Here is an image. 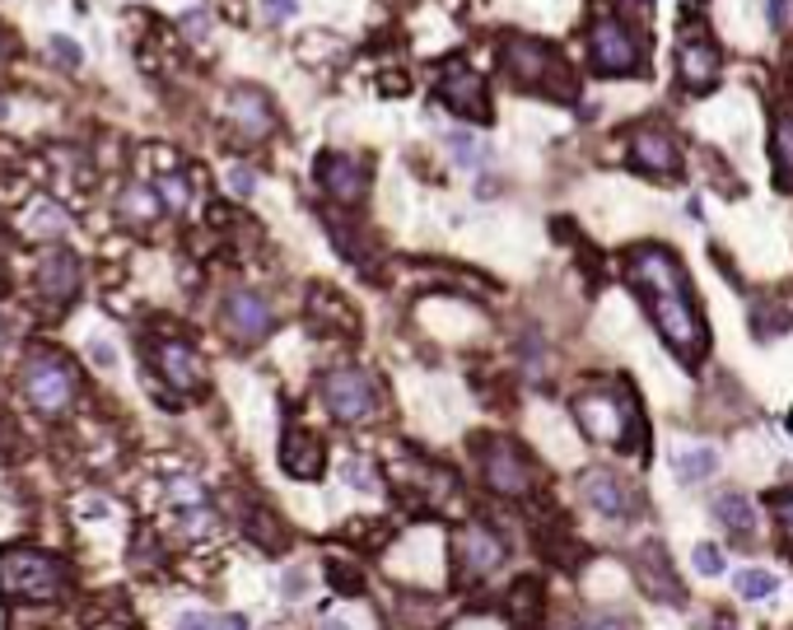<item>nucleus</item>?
Instances as JSON below:
<instances>
[{
  "mask_svg": "<svg viewBox=\"0 0 793 630\" xmlns=\"http://www.w3.org/2000/svg\"><path fill=\"white\" fill-rule=\"evenodd\" d=\"M626 281L640 289V299H644L649 318H653V327H659L663 342L682 355L687 365H700L710 336H705V318H700V308H695V295H691V281L682 272V262H677L659 243L630 247L626 253Z\"/></svg>",
  "mask_w": 793,
  "mask_h": 630,
  "instance_id": "obj_1",
  "label": "nucleus"
},
{
  "mask_svg": "<svg viewBox=\"0 0 793 630\" xmlns=\"http://www.w3.org/2000/svg\"><path fill=\"white\" fill-rule=\"evenodd\" d=\"M500 71L528 89V94H547V99H575L579 94V80L570 71V61H565L556 48L547 42H537L528 33H514L500 42Z\"/></svg>",
  "mask_w": 793,
  "mask_h": 630,
  "instance_id": "obj_2",
  "label": "nucleus"
},
{
  "mask_svg": "<svg viewBox=\"0 0 793 630\" xmlns=\"http://www.w3.org/2000/svg\"><path fill=\"white\" fill-rule=\"evenodd\" d=\"M65 583H71V575L48 551H33V547L0 551V593L14 602H52L65 593Z\"/></svg>",
  "mask_w": 793,
  "mask_h": 630,
  "instance_id": "obj_3",
  "label": "nucleus"
},
{
  "mask_svg": "<svg viewBox=\"0 0 793 630\" xmlns=\"http://www.w3.org/2000/svg\"><path fill=\"white\" fill-rule=\"evenodd\" d=\"M19 384H24V397L42 416H61L71 407L75 397V365L65 359L61 350H29L24 355V374H19Z\"/></svg>",
  "mask_w": 793,
  "mask_h": 630,
  "instance_id": "obj_4",
  "label": "nucleus"
},
{
  "mask_svg": "<svg viewBox=\"0 0 793 630\" xmlns=\"http://www.w3.org/2000/svg\"><path fill=\"white\" fill-rule=\"evenodd\" d=\"M575 420L583 425V435L593 444H611V448H634V407L611 393V388H593L575 397Z\"/></svg>",
  "mask_w": 793,
  "mask_h": 630,
  "instance_id": "obj_5",
  "label": "nucleus"
},
{
  "mask_svg": "<svg viewBox=\"0 0 793 630\" xmlns=\"http://www.w3.org/2000/svg\"><path fill=\"white\" fill-rule=\"evenodd\" d=\"M644 61H649V42L644 33L626 24L621 14H602L598 29H593V65L602 75H644Z\"/></svg>",
  "mask_w": 793,
  "mask_h": 630,
  "instance_id": "obj_6",
  "label": "nucleus"
},
{
  "mask_svg": "<svg viewBox=\"0 0 793 630\" xmlns=\"http://www.w3.org/2000/svg\"><path fill=\"white\" fill-rule=\"evenodd\" d=\"M481 477L495 495H505V500H523L537 486V467L514 439H490L481 448Z\"/></svg>",
  "mask_w": 793,
  "mask_h": 630,
  "instance_id": "obj_7",
  "label": "nucleus"
},
{
  "mask_svg": "<svg viewBox=\"0 0 793 630\" xmlns=\"http://www.w3.org/2000/svg\"><path fill=\"white\" fill-rule=\"evenodd\" d=\"M500 566H505V542L490 532V524L467 519L458 532H453V570H458L462 583H481Z\"/></svg>",
  "mask_w": 793,
  "mask_h": 630,
  "instance_id": "obj_8",
  "label": "nucleus"
},
{
  "mask_svg": "<svg viewBox=\"0 0 793 630\" xmlns=\"http://www.w3.org/2000/svg\"><path fill=\"white\" fill-rule=\"evenodd\" d=\"M323 402H327V411H332L336 420L355 425V420H369V416L378 411V388H374V378H369L365 369L342 365V369H327V378H323Z\"/></svg>",
  "mask_w": 793,
  "mask_h": 630,
  "instance_id": "obj_9",
  "label": "nucleus"
},
{
  "mask_svg": "<svg viewBox=\"0 0 793 630\" xmlns=\"http://www.w3.org/2000/svg\"><path fill=\"white\" fill-rule=\"evenodd\" d=\"M224 118H230V126L238 131L243 141H266L271 131H276V108H271V99L253 84H234L230 89V99H224Z\"/></svg>",
  "mask_w": 793,
  "mask_h": 630,
  "instance_id": "obj_10",
  "label": "nucleus"
},
{
  "mask_svg": "<svg viewBox=\"0 0 793 630\" xmlns=\"http://www.w3.org/2000/svg\"><path fill=\"white\" fill-rule=\"evenodd\" d=\"M579 495H583V505L593 509V514H602V519H617V524L634 519V509H640V500H634V490L617 477V471H602V467L583 471Z\"/></svg>",
  "mask_w": 793,
  "mask_h": 630,
  "instance_id": "obj_11",
  "label": "nucleus"
},
{
  "mask_svg": "<svg viewBox=\"0 0 793 630\" xmlns=\"http://www.w3.org/2000/svg\"><path fill=\"white\" fill-rule=\"evenodd\" d=\"M439 99L448 103V112H458L467 122H490V99H486V80L481 71H467L462 61H453L444 71Z\"/></svg>",
  "mask_w": 793,
  "mask_h": 630,
  "instance_id": "obj_12",
  "label": "nucleus"
},
{
  "mask_svg": "<svg viewBox=\"0 0 793 630\" xmlns=\"http://www.w3.org/2000/svg\"><path fill=\"white\" fill-rule=\"evenodd\" d=\"M317 183L332 201H342V206H355V201H365L369 192V164L355 160V154H323L317 160Z\"/></svg>",
  "mask_w": 793,
  "mask_h": 630,
  "instance_id": "obj_13",
  "label": "nucleus"
},
{
  "mask_svg": "<svg viewBox=\"0 0 793 630\" xmlns=\"http://www.w3.org/2000/svg\"><path fill=\"white\" fill-rule=\"evenodd\" d=\"M677 75H682L687 89H695V94H705V89L719 80V48L705 38V29H687L682 48H677Z\"/></svg>",
  "mask_w": 793,
  "mask_h": 630,
  "instance_id": "obj_14",
  "label": "nucleus"
},
{
  "mask_svg": "<svg viewBox=\"0 0 793 630\" xmlns=\"http://www.w3.org/2000/svg\"><path fill=\"white\" fill-rule=\"evenodd\" d=\"M224 332L234 336L238 346H253L271 332V304L253 289H234L230 299H224Z\"/></svg>",
  "mask_w": 793,
  "mask_h": 630,
  "instance_id": "obj_15",
  "label": "nucleus"
},
{
  "mask_svg": "<svg viewBox=\"0 0 793 630\" xmlns=\"http://www.w3.org/2000/svg\"><path fill=\"white\" fill-rule=\"evenodd\" d=\"M80 289V257L65 253V247H52V253L38 257V295L48 304H71Z\"/></svg>",
  "mask_w": 793,
  "mask_h": 630,
  "instance_id": "obj_16",
  "label": "nucleus"
},
{
  "mask_svg": "<svg viewBox=\"0 0 793 630\" xmlns=\"http://www.w3.org/2000/svg\"><path fill=\"white\" fill-rule=\"evenodd\" d=\"M630 160L634 169H644L653 177H672L677 164H682V154H677V136L663 126H640L630 136Z\"/></svg>",
  "mask_w": 793,
  "mask_h": 630,
  "instance_id": "obj_17",
  "label": "nucleus"
},
{
  "mask_svg": "<svg viewBox=\"0 0 793 630\" xmlns=\"http://www.w3.org/2000/svg\"><path fill=\"white\" fill-rule=\"evenodd\" d=\"M154 369L169 378L177 393H196L206 384V369H201V355L187 342H159L154 346Z\"/></svg>",
  "mask_w": 793,
  "mask_h": 630,
  "instance_id": "obj_18",
  "label": "nucleus"
},
{
  "mask_svg": "<svg viewBox=\"0 0 793 630\" xmlns=\"http://www.w3.org/2000/svg\"><path fill=\"white\" fill-rule=\"evenodd\" d=\"M634 579H640V589L649 598H659V602H677L682 607L687 593H682V583L672 579V566H668V556L659 542H649L644 551H634Z\"/></svg>",
  "mask_w": 793,
  "mask_h": 630,
  "instance_id": "obj_19",
  "label": "nucleus"
},
{
  "mask_svg": "<svg viewBox=\"0 0 793 630\" xmlns=\"http://www.w3.org/2000/svg\"><path fill=\"white\" fill-rule=\"evenodd\" d=\"M323 444H317V435L299 430V425H289L285 439H281V467L289 471V477H299V481H313V477H323Z\"/></svg>",
  "mask_w": 793,
  "mask_h": 630,
  "instance_id": "obj_20",
  "label": "nucleus"
},
{
  "mask_svg": "<svg viewBox=\"0 0 793 630\" xmlns=\"http://www.w3.org/2000/svg\"><path fill=\"white\" fill-rule=\"evenodd\" d=\"M505 617L514 630H541V621H547V593H541L537 579H518L505 593Z\"/></svg>",
  "mask_w": 793,
  "mask_h": 630,
  "instance_id": "obj_21",
  "label": "nucleus"
},
{
  "mask_svg": "<svg viewBox=\"0 0 793 630\" xmlns=\"http://www.w3.org/2000/svg\"><path fill=\"white\" fill-rule=\"evenodd\" d=\"M159 211H164V201H159V192L145 187V183H131V187L118 196V215H122L126 224H141V230L159 220Z\"/></svg>",
  "mask_w": 793,
  "mask_h": 630,
  "instance_id": "obj_22",
  "label": "nucleus"
},
{
  "mask_svg": "<svg viewBox=\"0 0 793 630\" xmlns=\"http://www.w3.org/2000/svg\"><path fill=\"white\" fill-rule=\"evenodd\" d=\"M714 519L729 532L746 537V532H752V524H756V514H752V500H746V495L729 490V495H719V500H714Z\"/></svg>",
  "mask_w": 793,
  "mask_h": 630,
  "instance_id": "obj_23",
  "label": "nucleus"
},
{
  "mask_svg": "<svg viewBox=\"0 0 793 630\" xmlns=\"http://www.w3.org/2000/svg\"><path fill=\"white\" fill-rule=\"evenodd\" d=\"M65 230H71V220H65V211L57 206V201H33L29 224H24L29 238H61Z\"/></svg>",
  "mask_w": 793,
  "mask_h": 630,
  "instance_id": "obj_24",
  "label": "nucleus"
},
{
  "mask_svg": "<svg viewBox=\"0 0 793 630\" xmlns=\"http://www.w3.org/2000/svg\"><path fill=\"white\" fill-rule=\"evenodd\" d=\"M243 528L253 532V542H257V547H266V551H281V547L289 542V532L281 528V519H276L271 509H253V514L243 519Z\"/></svg>",
  "mask_w": 793,
  "mask_h": 630,
  "instance_id": "obj_25",
  "label": "nucleus"
},
{
  "mask_svg": "<svg viewBox=\"0 0 793 630\" xmlns=\"http://www.w3.org/2000/svg\"><path fill=\"white\" fill-rule=\"evenodd\" d=\"M775 177L784 192H793V118L775 122Z\"/></svg>",
  "mask_w": 793,
  "mask_h": 630,
  "instance_id": "obj_26",
  "label": "nucleus"
},
{
  "mask_svg": "<svg viewBox=\"0 0 793 630\" xmlns=\"http://www.w3.org/2000/svg\"><path fill=\"white\" fill-rule=\"evenodd\" d=\"M738 598H746V602H765L770 593H775V575H770V570H761V566H746V570H738Z\"/></svg>",
  "mask_w": 793,
  "mask_h": 630,
  "instance_id": "obj_27",
  "label": "nucleus"
},
{
  "mask_svg": "<svg viewBox=\"0 0 793 630\" xmlns=\"http://www.w3.org/2000/svg\"><path fill=\"white\" fill-rule=\"evenodd\" d=\"M672 467H677V477H682V481L691 486V481H705L710 471L719 467V454H714V448H691V454H682Z\"/></svg>",
  "mask_w": 793,
  "mask_h": 630,
  "instance_id": "obj_28",
  "label": "nucleus"
},
{
  "mask_svg": "<svg viewBox=\"0 0 793 630\" xmlns=\"http://www.w3.org/2000/svg\"><path fill=\"white\" fill-rule=\"evenodd\" d=\"M243 617H215V612H177L173 630H243Z\"/></svg>",
  "mask_w": 793,
  "mask_h": 630,
  "instance_id": "obj_29",
  "label": "nucleus"
},
{
  "mask_svg": "<svg viewBox=\"0 0 793 630\" xmlns=\"http://www.w3.org/2000/svg\"><path fill=\"white\" fill-rule=\"evenodd\" d=\"M448 150H453V160H458L462 169H476V164H486V145L481 141H476V136H467V131H453V136H448Z\"/></svg>",
  "mask_w": 793,
  "mask_h": 630,
  "instance_id": "obj_30",
  "label": "nucleus"
},
{
  "mask_svg": "<svg viewBox=\"0 0 793 630\" xmlns=\"http://www.w3.org/2000/svg\"><path fill=\"white\" fill-rule=\"evenodd\" d=\"M154 192H159V201H164V206L177 215V211H187V201H192V192H187V183H183V177H177V173H164V177H159V183H154Z\"/></svg>",
  "mask_w": 793,
  "mask_h": 630,
  "instance_id": "obj_31",
  "label": "nucleus"
},
{
  "mask_svg": "<svg viewBox=\"0 0 793 630\" xmlns=\"http://www.w3.org/2000/svg\"><path fill=\"white\" fill-rule=\"evenodd\" d=\"M327 579H332V589H342V593H365V575H359L355 566H350V560H332V566H327Z\"/></svg>",
  "mask_w": 793,
  "mask_h": 630,
  "instance_id": "obj_32",
  "label": "nucleus"
},
{
  "mask_svg": "<svg viewBox=\"0 0 793 630\" xmlns=\"http://www.w3.org/2000/svg\"><path fill=\"white\" fill-rule=\"evenodd\" d=\"M523 365H528L532 378H547V350H541V336L537 332L523 336Z\"/></svg>",
  "mask_w": 793,
  "mask_h": 630,
  "instance_id": "obj_33",
  "label": "nucleus"
},
{
  "mask_svg": "<svg viewBox=\"0 0 793 630\" xmlns=\"http://www.w3.org/2000/svg\"><path fill=\"white\" fill-rule=\"evenodd\" d=\"M752 313H756V336H761V342H770V336H775V332L784 327V313H775V308H770L765 299H761Z\"/></svg>",
  "mask_w": 793,
  "mask_h": 630,
  "instance_id": "obj_34",
  "label": "nucleus"
},
{
  "mask_svg": "<svg viewBox=\"0 0 793 630\" xmlns=\"http://www.w3.org/2000/svg\"><path fill=\"white\" fill-rule=\"evenodd\" d=\"M224 183H230V192H234V196H243V201H247V196L257 192V173L238 164V169H230V173H224Z\"/></svg>",
  "mask_w": 793,
  "mask_h": 630,
  "instance_id": "obj_35",
  "label": "nucleus"
},
{
  "mask_svg": "<svg viewBox=\"0 0 793 630\" xmlns=\"http://www.w3.org/2000/svg\"><path fill=\"white\" fill-rule=\"evenodd\" d=\"M695 570H700V575H723V551L710 547V542L695 547Z\"/></svg>",
  "mask_w": 793,
  "mask_h": 630,
  "instance_id": "obj_36",
  "label": "nucleus"
},
{
  "mask_svg": "<svg viewBox=\"0 0 793 630\" xmlns=\"http://www.w3.org/2000/svg\"><path fill=\"white\" fill-rule=\"evenodd\" d=\"M183 532L187 537H201V532H211V509H183Z\"/></svg>",
  "mask_w": 793,
  "mask_h": 630,
  "instance_id": "obj_37",
  "label": "nucleus"
},
{
  "mask_svg": "<svg viewBox=\"0 0 793 630\" xmlns=\"http://www.w3.org/2000/svg\"><path fill=\"white\" fill-rule=\"evenodd\" d=\"M206 29H211L206 10H187V14H183V33H187L192 42H201V38H206Z\"/></svg>",
  "mask_w": 793,
  "mask_h": 630,
  "instance_id": "obj_38",
  "label": "nucleus"
},
{
  "mask_svg": "<svg viewBox=\"0 0 793 630\" xmlns=\"http://www.w3.org/2000/svg\"><path fill=\"white\" fill-rule=\"evenodd\" d=\"M262 10H266L271 24H285V19L299 10V0H262Z\"/></svg>",
  "mask_w": 793,
  "mask_h": 630,
  "instance_id": "obj_39",
  "label": "nucleus"
},
{
  "mask_svg": "<svg viewBox=\"0 0 793 630\" xmlns=\"http://www.w3.org/2000/svg\"><path fill=\"white\" fill-rule=\"evenodd\" d=\"M52 57H57V61H65V65H80V61H84L75 42H71V38H61V33L52 38Z\"/></svg>",
  "mask_w": 793,
  "mask_h": 630,
  "instance_id": "obj_40",
  "label": "nucleus"
},
{
  "mask_svg": "<svg viewBox=\"0 0 793 630\" xmlns=\"http://www.w3.org/2000/svg\"><path fill=\"white\" fill-rule=\"evenodd\" d=\"M583 630H630V621L617 617V612H602V617H588Z\"/></svg>",
  "mask_w": 793,
  "mask_h": 630,
  "instance_id": "obj_41",
  "label": "nucleus"
},
{
  "mask_svg": "<svg viewBox=\"0 0 793 630\" xmlns=\"http://www.w3.org/2000/svg\"><path fill=\"white\" fill-rule=\"evenodd\" d=\"M346 477H355L359 490H374V486H378V481L369 477V467H365V463H346Z\"/></svg>",
  "mask_w": 793,
  "mask_h": 630,
  "instance_id": "obj_42",
  "label": "nucleus"
},
{
  "mask_svg": "<svg viewBox=\"0 0 793 630\" xmlns=\"http://www.w3.org/2000/svg\"><path fill=\"white\" fill-rule=\"evenodd\" d=\"M304 589H308V575L304 570H289L285 575V598H304Z\"/></svg>",
  "mask_w": 793,
  "mask_h": 630,
  "instance_id": "obj_43",
  "label": "nucleus"
},
{
  "mask_svg": "<svg viewBox=\"0 0 793 630\" xmlns=\"http://www.w3.org/2000/svg\"><path fill=\"white\" fill-rule=\"evenodd\" d=\"M780 528H784V542L793 547V495H789V500H780Z\"/></svg>",
  "mask_w": 793,
  "mask_h": 630,
  "instance_id": "obj_44",
  "label": "nucleus"
},
{
  "mask_svg": "<svg viewBox=\"0 0 793 630\" xmlns=\"http://www.w3.org/2000/svg\"><path fill=\"white\" fill-rule=\"evenodd\" d=\"M89 359H94V365H112V359H118V350H112L108 342H94V346H89Z\"/></svg>",
  "mask_w": 793,
  "mask_h": 630,
  "instance_id": "obj_45",
  "label": "nucleus"
},
{
  "mask_svg": "<svg viewBox=\"0 0 793 630\" xmlns=\"http://www.w3.org/2000/svg\"><path fill=\"white\" fill-rule=\"evenodd\" d=\"M789 14H793V0H770V19H775V29H784Z\"/></svg>",
  "mask_w": 793,
  "mask_h": 630,
  "instance_id": "obj_46",
  "label": "nucleus"
},
{
  "mask_svg": "<svg viewBox=\"0 0 793 630\" xmlns=\"http://www.w3.org/2000/svg\"><path fill=\"white\" fill-rule=\"evenodd\" d=\"M84 514H89V519H108V500H84Z\"/></svg>",
  "mask_w": 793,
  "mask_h": 630,
  "instance_id": "obj_47",
  "label": "nucleus"
},
{
  "mask_svg": "<svg viewBox=\"0 0 793 630\" xmlns=\"http://www.w3.org/2000/svg\"><path fill=\"white\" fill-rule=\"evenodd\" d=\"M710 630H733V626H729V617H719V621H714Z\"/></svg>",
  "mask_w": 793,
  "mask_h": 630,
  "instance_id": "obj_48",
  "label": "nucleus"
},
{
  "mask_svg": "<svg viewBox=\"0 0 793 630\" xmlns=\"http://www.w3.org/2000/svg\"><path fill=\"white\" fill-rule=\"evenodd\" d=\"M0 118H6V103H0Z\"/></svg>",
  "mask_w": 793,
  "mask_h": 630,
  "instance_id": "obj_49",
  "label": "nucleus"
}]
</instances>
